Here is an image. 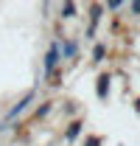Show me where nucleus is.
Here are the masks:
<instances>
[{
    "instance_id": "obj_1",
    "label": "nucleus",
    "mask_w": 140,
    "mask_h": 146,
    "mask_svg": "<svg viewBox=\"0 0 140 146\" xmlns=\"http://www.w3.org/2000/svg\"><path fill=\"white\" fill-rule=\"evenodd\" d=\"M34 98H36V90H28V93H25V96H22V98L17 101V104H14V107L9 110V115H6V124H9V121H14V118H20L25 110L34 104Z\"/></svg>"
},
{
    "instance_id": "obj_2",
    "label": "nucleus",
    "mask_w": 140,
    "mask_h": 146,
    "mask_svg": "<svg viewBox=\"0 0 140 146\" xmlns=\"http://www.w3.org/2000/svg\"><path fill=\"white\" fill-rule=\"evenodd\" d=\"M81 132H84V124L76 118V121H67V127H65V141L73 143V141H79L81 138Z\"/></svg>"
},
{
    "instance_id": "obj_3",
    "label": "nucleus",
    "mask_w": 140,
    "mask_h": 146,
    "mask_svg": "<svg viewBox=\"0 0 140 146\" xmlns=\"http://www.w3.org/2000/svg\"><path fill=\"white\" fill-rule=\"evenodd\" d=\"M109 82H112L109 73H101L98 76V82H95V96L98 98H109Z\"/></svg>"
},
{
    "instance_id": "obj_4",
    "label": "nucleus",
    "mask_w": 140,
    "mask_h": 146,
    "mask_svg": "<svg viewBox=\"0 0 140 146\" xmlns=\"http://www.w3.org/2000/svg\"><path fill=\"white\" fill-rule=\"evenodd\" d=\"M76 56H79V42L76 39H67L62 45V59H76Z\"/></svg>"
},
{
    "instance_id": "obj_5",
    "label": "nucleus",
    "mask_w": 140,
    "mask_h": 146,
    "mask_svg": "<svg viewBox=\"0 0 140 146\" xmlns=\"http://www.w3.org/2000/svg\"><path fill=\"white\" fill-rule=\"evenodd\" d=\"M104 17V6H98V3H92L90 6V25H98V20Z\"/></svg>"
},
{
    "instance_id": "obj_6",
    "label": "nucleus",
    "mask_w": 140,
    "mask_h": 146,
    "mask_svg": "<svg viewBox=\"0 0 140 146\" xmlns=\"http://www.w3.org/2000/svg\"><path fill=\"white\" fill-rule=\"evenodd\" d=\"M51 107H53V101H42V104H39V107H36V112H34V118H36V121H42V118H45V115H48V112H51Z\"/></svg>"
},
{
    "instance_id": "obj_7",
    "label": "nucleus",
    "mask_w": 140,
    "mask_h": 146,
    "mask_svg": "<svg viewBox=\"0 0 140 146\" xmlns=\"http://www.w3.org/2000/svg\"><path fill=\"white\" fill-rule=\"evenodd\" d=\"M104 56H106V45L104 42L92 45V59H95V62H104Z\"/></svg>"
},
{
    "instance_id": "obj_8",
    "label": "nucleus",
    "mask_w": 140,
    "mask_h": 146,
    "mask_svg": "<svg viewBox=\"0 0 140 146\" xmlns=\"http://www.w3.org/2000/svg\"><path fill=\"white\" fill-rule=\"evenodd\" d=\"M76 14H79V9H76V3H65V6H62V17H65V20L76 17Z\"/></svg>"
},
{
    "instance_id": "obj_9",
    "label": "nucleus",
    "mask_w": 140,
    "mask_h": 146,
    "mask_svg": "<svg viewBox=\"0 0 140 146\" xmlns=\"http://www.w3.org/2000/svg\"><path fill=\"white\" fill-rule=\"evenodd\" d=\"M101 143H104V141H101L98 135H87V138H84V143H81V146H101Z\"/></svg>"
},
{
    "instance_id": "obj_10",
    "label": "nucleus",
    "mask_w": 140,
    "mask_h": 146,
    "mask_svg": "<svg viewBox=\"0 0 140 146\" xmlns=\"http://www.w3.org/2000/svg\"><path fill=\"white\" fill-rule=\"evenodd\" d=\"M79 112V101H65V115H73Z\"/></svg>"
},
{
    "instance_id": "obj_11",
    "label": "nucleus",
    "mask_w": 140,
    "mask_h": 146,
    "mask_svg": "<svg viewBox=\"0 0 140 146\" xmlns=\"http://www.w3.org/2000/svg\"><path fill=\"white\" fill-rule=\"evenodd\" d=\"M106 9H109V11H118V9H121V0H109Z\"/></svg>"
},
{
    "instance_id": "obj_12",
    "label": "nucleus",
    "mask_w": 140,
    "mask_h": 146,
    "mask_svg": "<svg viewBox=\"0 0 140 146\" xmlns=\"http://www.w3.org/2000/svg\"><path fill=\"white\" fill-rule=\"evenodd\" d=\"M129 9H132V11H135V14H140V0H135V3H132V6H129Z\"/></svg>"
}]
</instances>
